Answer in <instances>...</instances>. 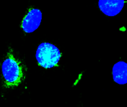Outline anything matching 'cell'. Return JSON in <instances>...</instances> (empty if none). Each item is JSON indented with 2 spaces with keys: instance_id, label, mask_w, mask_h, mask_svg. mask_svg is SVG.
<instances>
[{
  "instance_id": "obj_5",
  "label": "cell",
  "mask_w": 127,
  "mask_h": 107,
  "mask_svg": "<svg viewBox=\"0 0 127 107\" xmlns=\"http://www.w3.org/2000/svg\"><path fill=\"white\" fill-rule=\"evenodd\" d=\"M113 79L119 85L127 83V64L124 61H119L113 65L112 71Z\"/></svg>"
},
{
  "instance_id": "obj_2",
  "label": "cell",
  "mask_w": 127,
  "mask_h": 107,
  "mask_svg": "<svg viewBox=\"0 0 127 107\" xmlns=\"http://www.w3.org/2000/svg\"><path fill=\"white\" fill-rule=\"evenodd\" d=\"M2 72L6 83L9 86L18 85L21 80V68L19 63L11 56L2 62Z\"/></svg>"
},
{
  "instance_id": "obj_1",
  "label": "cell",
  "mask_w": 127,
  "mask_h": 107,
  "mask_svg": "<svg viewBox=\"0 0 127 107\" xmlns=\"http://www.w3.org/2000/svg\"><path fill=\"white\" fill-rule=\"evenodd\" d=\"M61 53L57 47L50 43H42L39 45L35 57L38 64L45 69H51L57 65Z\"/></svg>"
},
{
  "instance_id": "obj_4",
  "label": "cell",
  "mask_w": 127,
  "mask_h": 107,
  "mask_svg": "<svg viewBox=\"0 0 127 107\" xmlns=\"http://www.w3.org/2000/svg\"><path fill=\"white\" fill-rule=\"evenodd\" d=\"M125 0H99L100 10L107 16H115L118 15L124 7Z\"/></svg>"
},
{
  "instance_id": "obj_3",
  "label": "cell",
  "mask_w": 127,
  "mask_h": 107,
  "mask_svg": "<svg viewBox=\"0 0 127 107\" xmlns=\"http://www.w3.org/2000/svg\"><path fill=\"white\" fill-rule=\"evenodd\" d=\"M42 20V12L39 9H32L22 22V28L27 33H32L39 27Z\"/></svg>"
}]
</instances>
